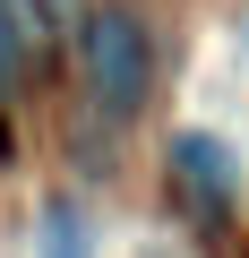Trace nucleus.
Listing matches in <instances>:
<instances>
[{
  "label": "nucleus",
  "mask_w": 249,
  "mask_h": 258,
  "mask_svg": "<svg viewBox=\"0 0 249 258\" xmlns=\"http://www.w3.org/2000/svg\"><path fill=\"white\" fill-rule=\"evenodd\" d=\"M0 35H9V52L26 69L52 60V9H43V0H0Z\"/></svg>",
  "instance_id": "obj_3"
},
{
  "label": "nucleus",
  "mask_w": 249,
  "mask_h": 258,
  "mask_svg": "<svg viewBox=\"0 0 249 258\" xmlns=\"http://www.w3.org/2000/svg\"><path fill=\"white\" fill-rule=\"evenodd\" d=\"M240 52H249V9H240Z\"/></svg>",
  "instance_id": "obj_6"
},
{
  "label": "nucleus",
  "mask_w": 249,
  "mask_h": 258,
  "mask_svg": "<svg viewBox=\"0 0 249 258\" xmlns=\"http://www.w3.org/2000/svg\"><path fill=\"white\" fill-rule=\"evenodd\" d=\"M163 164H172V198H181L189 224H223V215H232V198H240V155H232V138L181 129V138L163 147Z\"/></svg>",
  "instance_id": "obj_2"
},
{
  "label": "nucleus",
  "mask_w": 249,
  "mask_h": 258,
  "mask_svg": "<svg viewBox=\"0 0 249 258\" xmlns=\"http://www.w3.org/2000/svg\"><path fill=\"white\" fill-rule=\"evenodd\" d=\"M77 60H86V86H95V112H103V120H129V112L146 103L155 52H146V26L120 9V0H95V9H86Z\"/></svg>",
  "instance_id": "obj_1"
},
{
  "label": "nucleus",
  "mask_w": 249,
  "mask_h": 258,
  "mask_svg": "<svg viewBox=\"0 0 249 258\" xmlns=\"http://www.w3.org/2000/svg\"><path fill=\"white\" fill-rule=\"evenodd\" d=\"M9 78H26V60L9 52V35H0V95H9Z\"/></svg>",
  "instance_id": "obj_5"
},
{
  "label": "nucleus",
  "mask_w": 249,
  "mask_h": 258,
  "mask_svg": "<svg viewBox=\"0 0 249 258\" xmlns=\"http://www.w3.org/2000/svg\"><path fill=\"white\" fill-rule=\"evenodd\" d=\"M43 258H86V215L69 198H43Z\"/></svg>",
  "instance_id": "obj_4"
}]
</instances>
